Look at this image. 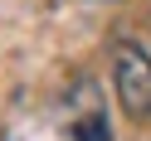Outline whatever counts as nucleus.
Returning <instances> with one entry per match:
<instances>
[{
  "label": "nucleus",
  "mask_w": 151,
  "mask_h": 141,
  "mask_svg": "<svg viewBox=\"0 0 151 141\" xmlns=\"http://www.w3.org/2000/svg\"><path fill=\"white\" fill-rule=\"evenodd\" d=\"M112 88H117V102L127 117H137V122L151 117V54L141 44L122 39L112 49Z\"/></svg>",
  "instance_id": "f257e3e1"
},
{
  "label": "nucleus",
  "mask_w": 151,
  "mask_h": 141,
  "mask_svg": "<svg viewBox=\"0 0 151 141\" xmlns=\"http://www.w3.org/2000/svg\"><path fill=\"white\" fill-rule=\"evenodd\" d=\"M73 136L78 141H112V127H107V117H102L98 107H88L78 122H73Z\"/></svg>",
  "instance_id": "f03ea898"
}]
</instances>
